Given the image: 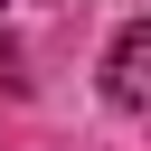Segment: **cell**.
Here are the masks:
<instances>
[{"instance_id": "6da1fadb", "label": "cell", "mask_w": 151, "mask_h": 151, "mask_svg": "<svg viewBox=\"0 0 151 151\" xmlns=\"http://www.w3.org/2000/svg\"><path fill=\"white\" fill-rule=\"evenodd\" d=\"M104 94H113V104H151V19H132V28L104 47Z\"/></svg>"}]
</instances>
